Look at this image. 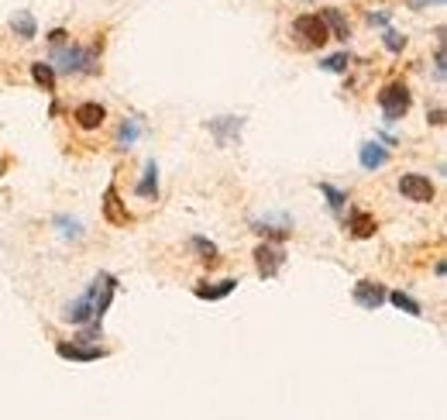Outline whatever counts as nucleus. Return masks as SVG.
Here are the masks:
<instances>
[{
	"instance_id": "nucleus-29",
	"label": "nucleus",
	"mask_w": 447,
	"mask_h": 420,
	"mask_svg": "<svg viewBox=\"0 0 447 420\" xmlns=\"http://www.w3.org/2000/svg\"><path fill=\"white\" fill-rule=\"evenodd\" d=\"M368 21H371V24H378V28H385V24H389V14H375V10H371V14H368Z\"/></svg>"
},
{
	"instance_id": "nucleus-17",
	"label": "nucleus",
	"mask_w": 447,
	"mask_h": 420,
	"mask_svg": "<svg viewBox=\"0 0 447 420\" xmlns=\"http://www.w3.org/2000/svg\"><path fill=\"white\" fill-rule=\"evenodd\" d=\"M320 17H324V24H327V31H334V38H338V42H348V38H351V24H348V21L341 17V10H334V7H327V10L320 14Z\"/></svg>"
},
{
	"instance_id": "nucleus-20",
	"label": "nucleus",
	"mask_w": 447,
	"mask_h": 420,
	"mask_svg": "<svg viewBox=\"0 0 447 420\" xmlns=\"http://www.w3.org/2000/svg\"><path fill=\"white\" fill-rule=\"evenodd\" d=\"M385 300L396 307V310H406V314H413V317H420L423 314V307L410 297V293H403V290H396V293H385Z\"/></svg>"
},
{
	"instance_id": "nucleus-16",
	"label": "nucleus",
	"mask_w": 447,
	"mask_h": 420,
	"mask_svg": "<svg viewBox=\"0 0 447 420\" xmlns=\"http://www.w3.org/2000/svg\"><path fill=\"white\" fill-rule=\"evenodd\" d=\"M234 290H238V279H224V283H213V286H210V283H200L193 293H196L200 300H224V297H231Z\"/></svg>"
},
{
	"instance_id": "nucleus-12",
	"label": "nucleus",
	"mask_w": 447,
	"mask_h": 420,
	"mask_svg": "<svg viewBox=\"0 0 447 420\" xmlns=\"http://www.w3.org/2000/svg\"><path fill=\"white\" fill-rule=\"evenodd\" d=\"M358 159H361V169L375 173V169H382V166L389 162V148H385L382 141H365V145L358 148Z\"/></svg>"
},
{
	"instance_id": "nucleus-31",
	"label": "nucleus",
	"mask_w": 447,
	"mask_h": 420,
	"mask_svg": "<svg viewBox=\"0 0 447 420\" xmlns=\"http://www.w3.org/2000/svg\"><path fill=\"white\" fill-rule=\"evenodd\" d=\"M444 73H447V66H444V49H437V76L444 80Z\"/></svg>"
},
{
	"instance_id": "nucleus-26",
	"label": "nucleus",
	"mask_w": 447,
	"mask_h": 420,
	"mask_svg": "<svg viewBox=\"0 0 447 420\" xmlns=\"http://www.w3.org/2000/svg\"><path fill=\"white\" fill-rule=\"evenodd\" d=\"M385 49H389V52H403V49H406V38H403L399 31H385Z\"/></svg>"
},
{
	"instance_id": "nucleus-13",
	"label": "nucleus",
	"mask_w": 447,
	"mask_h": 420,
	"mask_svg": "<svg viewBox=\"0 0 447 420\" xmlns=\"http://www.w3.org/2000/svg\"><path fill=\"white\" fill-rule=\"evenodd\" d=\"M134 193H138L141 200H155V197H159V166H155V159L145 162V176L138 180Z\"/></svg>"
},
{
	"instance_id": "nucleus-4",
	"label": "nucleus",
	"mask_w": 447,
	"mask_h": 420,
	"mask_svg": "<svg viewBox=\"0 0 447 420\" xmlns=\"http://www.w3.org/2000/svg\"><path fill=\"white\" fill-rule=\"evenodd\" d=\"M399 193H403L406 200H413V204H430V200L437 197V190H434L430 176H420V173H406V176H399Z\"/></svg>"
},
{
	"instance_id": "nucleus-9",
	"label": "nucleus",
	"mask_w": 447,
	"mask_h": 420,
	"mask_svg": "<svg viewBox=\"0 0 447 420\" xmlns=\"http://www.w3.org/2000/svg\"><path fill=\"white\" fill-rule=\"evenodd\" d=\"M282 262H286V252L282 248H275V245H258L255 248V265H258V276L262 279H272L279 269H282Z\"/></svg>"
},
{
	"instance_id": "nucleus-5",
	"label": "nucleus",
	"mask_w": 447,
	"mask_h": 420,
	"mask_svg": "<svg viewBox=\"0 0 447 420\" xmlns=\"http://www.w3.org/2000/svg\"><path fill=\"white\" fill-rule=\"evenodd\" d=\"M114 293H117V279L110 272H100L93 279V320H103V314L110 310Z\"/></svg>"
},
{
	"instance_id": "nucleus-18",
	"label": "nucleus",
	"mask_w": 447,
	"mask_h": 420,
	"mask_svg": "<svg viewBox=\"0 0 447 420\" xmlns=\"http://www.w3.org/2000/svg\"><path fill=\"white\" fill-rule=\"evenodd\" d=\"M10 31H14L17 38H24V42H31V38L38 35V24H35V17H31L28 10H17V14L10 17Z\"/></svg>"
},
{
	"instance_id": "nucleus-25",
	"label": "nucleus",
	"mask_w": 447,
	"mask_h": 420,
	"mask_svg": "<svg viewBox=\"0 0 447 420\" xmlns=\"http://www.w3.org/2000/svg\"><path fill=\"white\" fill-rule=\"evenodd\" d=\"M55 224L62 227V234H66V238H76V241L83 238V224H80V220H69L66 213H59V217H55Z\"/></svg>"
},
{
	"instance_id": "nucleus-22",
	"label": "nucleus",
	"mask_w": 447,
	"mask_h": 420,
	"mask_svg": "<svg viewBox=\"0 0 447 420\" xmlns=\"http://www.w3.org/2000/svg\"><path fill=\"white\" fill-rule=\"evenodd\" d=\"M138 134H141L138 121H124V124H121V131H117V152H128V148L138 141Z\"/></svg>"
},
{
	"instance_id": "nucleus-15",
	"label": "nucleus",
	"mask_w": 447,
	"mask_h": 420,
	"mask_svg": "<svg viewBox=\"0 0 447 420\" xmlns=\"http://www.w3.org/2000/svg\"><path fill=\"white\" fill-rule=\"evenodd\" d=\"M348 231H351L355 238H371V234L378 231V220H375L371 213H365V210H351V217H348Z\"/></svg>"
},
{
	"instance_id": "nucleus-14",
	"label": "nucleus",
	"mask_w": 447,
	"mask_h": 420,
	"mask_svg": "<svg viewBox=\"0 0 447 420\" xmlns=\"http://www.w3.org/2000/svg\"><path fill=\"white\" fill-rule=\"evenodd\" d=\"M241 124H245L241 117H217V121H207V128L220 138V145H227L231 138H238V134H241Z\"/></svg>"
},
{
	"instance_id": "nucleus-2",
	"label": "nucleus",
	"mask_w": 447,
	"mask_h": 420,
	"mask_svg": "<svg viewBox=\"0 0 447 420\" xmlns=\"http://www.w3.org/2000/svg\"><path fill=\"white\" fill-rule=\"evenodd\" d=\"M55 62H59V69L62 73H69V76H83V73H96V49H80V45H73V49H55Z\"/></svg>"
},
{
	"instance_id": "nucleus-28",
	"label": "nucleus",
	"mask_w": 447,
	"mask_h": 420,
	"mask_svg": "<svg viewBox=\"0 0 447 420\" xmlns=\"http://www.w3.org/2000/svg\"><path fill=\"white\" fill-rule=\"evenodd\" d=\"M410 3V10H423V7H430V3H444V0H406Z\"/></svg>"
},
{
	"instance_id": "nucleus-19",
	"label": "nucleus",
	"mask_w": 447,
	"mask_h": 420,
	"mask_svg": "<svg viewBox=\"0 0 447 420\" xmlns=\"http://www.w3.org/2000/svg\"><path fill=\"white\" fill-rule=\"evenodd\" d=\"M31 80L45 90V94H55V69L49 62H31Z\"/></svg>"
},
{
	"instance_id": "nucleus-10",
	"label": "nucleus",
	"mask_w": 447,
	"mask_h": 420,
	"mask_svg": "<svg viewBox=\"0 0 447 420\" xmlns=\"http://www.w3.org/2000/svg\"><path fill=\"white\" fill-rule=\"evenodd\" d=\"M103 217L114 224V227H128L134 217L128 213V207L121 204V193H117V186H107L103 190Z\"/></svg>"
},
{
	"instance_id": "nucleus-8",
	"label": "nucleus",
	"mask_w": 447,
	"mask_h": 420,
	"mask_svg": "<svg viewBox=\"0 0 447 420\" xmlns=\"http://www.w3.org/2000/svg\"><path fill=\"white\" fill-rule=\"evenodd\" d=\"M59 317H62L66 324H73V327H83V324H89V320H93V286H87V293H83L80 300L66 304Z\"/></svg>"
},
{
	"instance_id": "nucleus-24",
	"label": "nucleus",
	"mask_w": 447,
	"mask_h": 420,
	"mask_svg": "<svg viewBox=\"0 0 447 420\" xmlns=\"http://www.w3.org/2000/svg\"><path fill=\"white\" fill-rule=\"evenodd\" d=\"M320 193L331 200V210H344V204H348V193H341V190H334L331 183H320Z\"/></svg>"
},
{
	"instance_id": "nucleus-3",
	"label": "nucleus",
	"mask_w": 447,
	"mask_h": 420,
	"mask_svg": "<svg viewBox=\"0 0 447 420\" xmlns=\"http://www.w3.org/2000/svg\"><path fill=\"white\" fill-rule=\"evenodd\" d=\"M292 35H296L303 45H310V49L331 42V31H327V24H324L320 14H299V17L292 21Z\"/></svg>"
},
{
	"instance_id": "nucleus-30",
	"label": "nucleus",
	"mask_w": 447,
	"mask_h": 420,
	"mask_svg": "<svg viewBox=\"0 0 447 420\" xmlns=\"http://www.w3.org/2000/svg\"><path fill=\"white\" fill-rule=\"evenodd\" d=\"M427 121H430V124H434V128H441V124H444V110H441V107H437V110H434V114H430V117H427Z\"/></svg>"
},
{
	"instance_id": "nucleus-23",
	"label": "nucleus",
	"mask_w": 447,
	"mask_h": 420,
	"mask_svg": "<svg viewBox=\"0 0 447 420\" xmlns=\"http://www.w3.org/2000/svg\"><path fill=\"white\" fill-rule=\"evenodd\" d=\"M320 69H327V73H348V69H351V55H348V52L327 55V59H320Z\"/></svg>"
},
{
	"instance_id": "nucleus-7",
	"label": "nucleus",
	"mask_w": 447,
	"mask_h": 420,
	"mask_svg": "<svg viewBox=\"0 0 447 420\" xmlns=\"http://www.w3.org/2000/svg\"><path fill=\"white\" fill-rule=\"evenodd\" d=\"M351 297H355V304L361 310H378L385 304V286L375 283V279H361L355 290H351Z\"/></svg>"
},
{
	"instance_id": "nucleus-11",
	"label": "nucleus",
	"mask_w": 447,
	"mask_h": 420,
	"mask_svg": "<svg viewBox=\"0 0 447 420\" xmlns=\"http://www.w3.org/2000/svg\"><path fill=\"white\" fill-rule=\"evenodd\" d=\"M73 121H76V128H83V131H96V128H103V121H107V107L96 104V100H87V104H80L73 110Z\"/></svg>"
},
{
	"instance_id": "nucleus-21",
	"label": "nucleus",
	"mask_w": 447,
	"mask_h": 420,
	"mask_svg": "<svg viewBox=\"0 0 447 420\" xmlns=\"http://www.w3.org/2000/svg\"><path fill=\"white\" fill-rule=\"evenodd\" d=\"M189 245H193V252L200 255V262H203V265H217V255H220V252H217V245H213V241H207V238H200V234H196Z\"/></svg>"
},
{
	"instance_id": "nucleus-6",
	"label": "nucleus",
	"mask_w": 447,
	"mask_h": 420,
	"mask_svg": "<svg viewBox=\"0 0 447 420\" xmlns=\"http://www.w3.org/2000/svg\"><path fill=\"white\" fill-rule=\"evenodd\" d=\"M55 355L59 358H66V362H100V358H107V348H100V344H80V341H59L55 344Z\"/></svg>"
},
{
	"instance_id": "nucleus-27",
	"label": "nucleus",
	"mask_w": 447,
	"mask_h": 420,
	"mask_svg": "<svg viewBox=\"0 0 447 420\" xmlns=\"http://www.w3.org/2000/svg\"><path fill=\"white\" fill-rule=\"evenodd\" d=\"M66 42H69V35H66L62 28H55V31H49V45H52V49H62Z\"/></svg>"
},
{
	"instance_id": "nucleus-1",
	"label": "nucleus",
	"mask_w": 447,
	"mask_h": 420,
	"mask_svg": "<svg viewBox=\"0 0 447 420\" xmlns=\"http://www.w3.org/2000/svg\"><path fill=\"white\" fill-rule=\"evenodd\" d=\"M378 107H382V114H385V124L403 121V117L410 114V107H413V94H410V87H406L403 80L385 83V87H382V94H378Z\"/></svg>"
}]
</instances>
